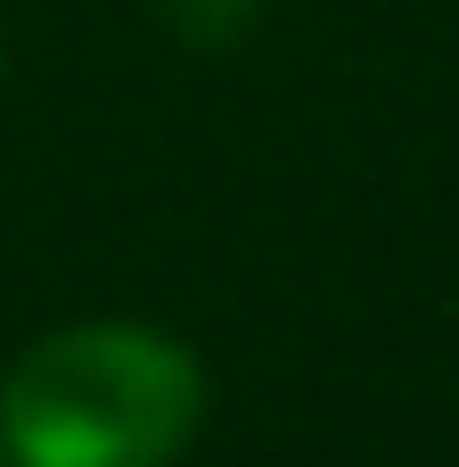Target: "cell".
Wrapping results in <instances>:
<instances>
[{"label":"cell","instance_id":"cell-2","mask_svg":"<svg viewBox=\"0 0 459 467\" xmlns=\"http://www.w3.org/2000/svg\"><path fill=\"white\" fill-rule=\"evenodd\" d=\"M156 8H164V25H172L181 41H205V49H214V41H238L263 0H156Z\"/></svg>","mask_w":459,"mask_h":467},{"label":"cell","instance_id":"cell-1","mask_svg":"<svg viewBox=\"0 0 459 467\" xmlns=\"http://www.w3.org/2000/svg\"><path fill=\"white\" fill-rule=\"evenodd\" d=\"M214 410L205 361L148 320H74L0 378L8 467H172Z\"/></svg>","mask_w":459,"mask_h":467}]
</instances>
